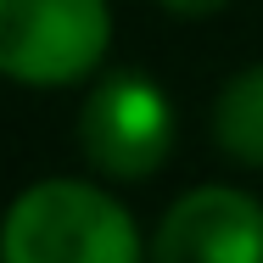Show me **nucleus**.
<instances>
[{"label": "nucleus", "mask_w": 263, "mask_h": 263, "mask_svg": "<svg viewBox=\"0 0 263 263\" xmlns=\"http://www.w3.org/2000/svg\"><path fill=\"white\" fill-rule=\"evenodd\" d=\"M79 152L106 179H152L174 152V106L140 67H118L90 84L79 106Z\"/></svg>", "instance_id": "3"}, {"label": "nucleus", "mask_w": 263, "mask_h": 263, "mask_svg": "<svg viewBox=\"0 0 263 263\" xmlns=\"http://www.w3.org/2000/svg\"><path fill=\"white\" fill-rule=\"evenodd\" d=\"M152 263H263V202L235 185L185 191L162 213Z\"/></svg>", "instance_id": "4"}, {"label": "nucleus", "mask_w": 263, "mask_h": 263, "mask_svg": "<svg viewBox=\"0 0 263 263\" xmlns=\"http://www.w3.org/2000/svg\"><path fill=\"white\" fill-rule=\"evenodd\" d=\"M6 263H140V230L84 179H40L6 213Z\"/></svg>", "instance_id": "1"}, {"label": "nucleus", "mask_w": 263, "mask_h": 263, "mask_svg": "<svg viewBox=\"0 0 263 263\" xmlns=\"http://www.w3.org/2000/svg\"><path fill=\"white\" fill-rule=\"evenodd\" d=\"M213 140L247 168H263V62L241 67L213 101Z\"/></svg>", "instance_id": "5"}, {"label": "nucleus", "mask_w": 263, "mask_h": 263, "mask_svg": "<svg viewBox=\"0 0 263 263\" xmlns=\"http://www.w3.org/2000/svg\"><path fill=\"white\" fill-rule=\"evenodd\" d=\"M112 45L106 0H0V67L28 90L90 79Z\"/></svg>", "instance_id": "2"}, {"label": "nucleus", "mask_w": 263, "mask_h": 263, "mask_svg": "<svg viewBox=\"0 0 263 263\" xmlns=\"http://www.w3.org/2000/svg\"><path fill=\"white\" fill-rule=\"evenodd\" d=\"M162 11H174V17H213V11H224L230 0H157Z\"/></svg>", "instance_id": "6"}]
</instances>
